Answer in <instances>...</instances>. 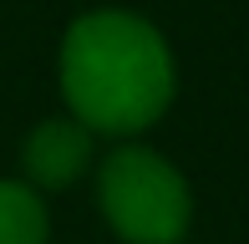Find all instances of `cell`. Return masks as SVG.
Listing matches in <instances>:
<instances>
[{"instance_id": "obj_2", "label": "cell", "mask_w": 249, "mask_h": 244, "mask_svg": "<svg viewBox=\"0 0 249 244\" xmlns=\"http://www.w3.org/2000/svg\"><path fill=\"white\" fill-rule=\"evenodd\" d=\"M97 198L107 224L127 244H178L194 219L188 183L163 153L122 142L102 158L97 173Z\"/></svg>"}, {"instance_id": "obj_4", "label": "cell", "mask_w": 249, "mask_h": 244, "mask_svg": "<svg viewBox=\"0 0 249 244\" xmlns=\"http://www.w3.org/2000/svg\"><path fill=\"white\" fill-rule=\"evenodd\" d=\"M46 204L31 183L0 178V244H46Z\"/></svg>"}, {"instance_id": "obj_1", "label": "cell", "mask_w": 249, "mask_h": 244, "mask_svg": "<svg viewBox=\"0 0 249 244\" xmlns=\"http://www.w3.org/2000/svg\"><path fill=\"white\" fill-rule=\"evenodd\" d=\"M61 92L87 132L132 138L173 102V51L132 10H92L61 41Z\"/></svg>"}, {"instance_id": "obj_3", "label": "cell", "mask_w": 249, "mask_h": 244, "mask_svg": "<svg viewBox=\"0 0 249 244\" xmlns=\"http://www.w3.org/2000/svg\"><path fill=\"white\" fill-rule=\"evenodd\" d=\"M20 163H26V178L36 193L41 188H71L92 163V132L76 117H51L26 138Z\"/></svg>"}]
</instances>
